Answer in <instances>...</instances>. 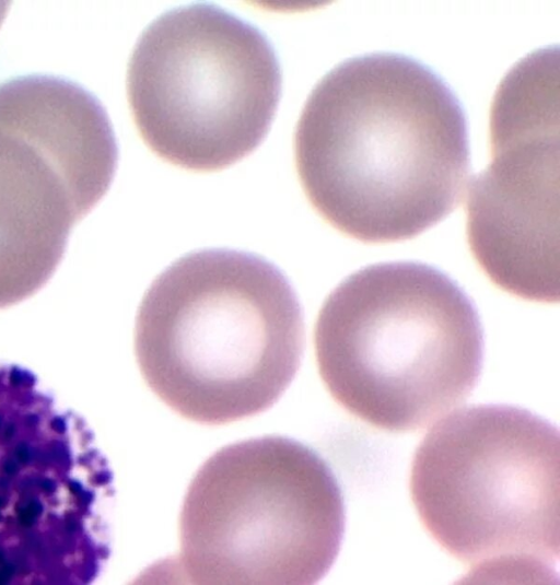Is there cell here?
I'll return each mask as SVG.
<instances>
[{"label":"cell","mask_w":560,"mask_h":585,"mask_svg":"<svg viewBox=\"0 0 560 585\" xmlns=\"http://www.w3.org/2000/svg\"><path fill=\"white\" fill-rule=\"evenodd\" d=\"M319 375L347 411L383 430L428 426L466 400L483 360L478 312L446 273L382 262L346 278L314 328Z\"/></svg>","instance_id":"cell-3"},{"label":"cell","mask_w":560,"mask_h":585,"mask_svg":"<svg viewBox=\"0 0 560 585\" xmlns=\"http://www.w3.org/2000/svg\"><path fill=\"white\" fill-rule=\"evenodd\" d=\"M303 311L287 276L253 253L192 251L148 288L135 352L149 388L194 422L220 425L272 407L298 373Z\"/></svg>","instance_id":"cell-2"},{"label":"cell","mask_w":560,"mask_h":585,"mask_svg":"<svg viewBox=\"0 0 560 585\" xmlns=\"http://www.w3.org/2000/svg\"><path fill=\"white\" fill-rule=\"evenodd\" d=\"M295 166L317 213L364 243L412 238L462 201L469 174L466 118L431 69L374 52L343 61L308 96Z\"/></svg>","instance_id":"cell-1"},{"label":"cell","mask_w":560,"mask_h":585,"mask_svg":"<svg viewBox=\"0 0 560 585\" xmlns=\"http://www.w3.org/2000/svg\"><path fill=\"white\" fill-rule=\"evenodd\" d=\"M345 519L339 484L314 451L283 436L237 442L188 487L179 563L195 584H315L338 555Z\"/></svg>","instance_id":"cell-5"},{"label":"cell","mask_w":560,"mask_h":585,"mask_svg":"<svg viewBox=\"0 0 560 585\" xmlns=\"http://www.w3.org/2000/svg\"><path fill=\"white\" fill-rule=\"evenodd\" d=\"M4 470L10 475L14 473L18 470L16 463L14 460H8L4 464Z\"/></svg>","instance_id":"cell-14"},{"label":"cell","mask_w":560,"mask_h":585,"mask_svg":"<svg viewBox=\"0 0 560 585\" xmlns=\"http://www.w3.org/2000/svg\"><path fill=\"white\" fill-rule=\"evenodd\" d=\"M34 517H35V516H34L33 514H31V513L26 510V511H24V512L22 513V515H21V522H22L24 525L30 526V525L33 524V522H34Z\"/></svg>","instance_id":"cell-13"},{"label":"cell","mask_w":560,"mask_h":585,"mask_svg":"<svg viewBox=\"0 0 560 585\" xmlns=\"http://www.w3.org/2000/svg\"><path fill=\"white\" fill-rule=\"evenodd\" d=\"M5 9H7V5L5 4L3 5V4L0 3V24H1V21H2L3 16H4V14H5Z\"/></svg>","instance_id":"cell-16"},{"label":"cell","mask_w":560,"mask_h":585,"mask_svg":"<svg viewBox=\"0 0 560 585\" xmlns=\"http://www.w3.org/2000/svg\"><path fill=\"white\" fill-rule=\"evenodd\" d=\"M0 423H1V417H0Z\"/></svg>","instance_id":"cell-19"},{"label":"cell","mask_w":560,"mask_h":585,"mask_svg":"<svg viewBox=\"0 0 560 585\" xmlns=\"http://www.w3.org/2000/svg\"><path fill=\"white\" fill-rule=\"evenodd\" d=\"M490 132L492 160L469 184V247L502 290L558 302V101L532 86L500 89Z\"/></svg>","instance_id":"cell-8"},{"label":"cell","mask_w":560,"mask_h":585,"mask_svg":"<svg viewBox=\"0 0 560 585\" xmlns=\"http://www.w3.org/2000/svg\"><path fill=\"white\" fill-rule=\"evenodd\" d=\"M0 505H1V500H0Z\"/></svg>","instance_id":"cell-20"},{"label":"cell","mask_w":560,"mask_h":585,"mask_svg":"<svg viewBox=\"0 0 560 585\" xmlns=\"http://www.w3.org/2000/svg\"><path fill=\"white\" fill-rule=\"evenodd\" d=\"M130 110L147 145L186 169L211 172L265 138L281 92L266 37L208 4L172 10L143 32L131 55Z\"/></svg>","instance_id":"cell-6"},{"label":"cell","mask_w":560,"mask_h":585,"mask_svg":"<svg viewBox=\"0 0 560 585\" xmlns=\"http://www.w3.org/2000/svg\"><path fill=\"white\" fill-rule=\"evenodd\" d=\"M13 573V568L11 565H5L0 572V584L5 583L11 574Z\"/></svg>","instance_id":"cell-11"},{"label":"cell","mask_w":560,"mask_h":585,"mask_svg":"<svg viewBox=\"0 0 560 585\" xmlns=\"http://www.w3.org/2000/svg\"><path fill=\"white\" fill-rule=\"evenodd\" d=\"M15 455L21 463H27L30 459V452L26 444L21 443L15 448Z\"/></svg>","instance_id":"cell-9"},{"label":"cell","mask_w":560,"mask_h":585,"mask_svg":"<svg viewBox=\"0 0 560 585\" xmlns=\"http://www.w3.org/2000/svg\"><path fill=\"white\" fill-rule=\"evenodd\" d=\"M70 488L74 490V492H79L81 490V485L79 483H72Z\"/></svg>","instance_id":"cell-18"},{"label":"cell","mask_w":560,"mask_h":585,"mask_svg":"<svg viewBox=\"0 0 560 585\" xmlns=\"http://www.w3.org/2000/svg\"><path fill=\"white\" fill-rule=\"evenodd\" d=\"M42 487L44 490L50 492L55 489V483L51 480L46 479L43 481Z\"/></svg>","instance_id":"cell-15"},{"label":"cell","mask_w":560,"mask_h":585,"mask_svg":"<svg viewBox=\"0 0 560 585\" xmlns=\"http://www.w3.org/2000/svg\"><path fill=\"white\" fill-rule=\"evenodd\" d=\"M559 441L528 410L478 405L436 423L417 448L415 507L472 581H557Z\"/></svg>","instance_id":"cell-4"},{"label":"cell","mask_w":560,"mask_h":585,"mask_svg":"<svg viewBox=\"0 0 560 585\" xmlns=\"http://www.w3.org/2000/svg\"><path fill=\"white\" fill-rule=\"evenodd\" d=\"M116 165L108 116L82 86L39 74L0 84V309L50 280Z\"/></svg>","instance_id":"cell-7"},{"label":"cell","mask_w":560,"mask_h":585,"mask_svg":"<svg viewBox=\"0 0 560 585\" xmlns=\"http://www.w3.org/2000/svg\"><path fill=\"white\" fill-rule=\"evenodd\" d=\"M14 432V426L13 424H9L5 429V433H7V436H11L12 433Z\"/></svg>","instance_id":"cell-17"},{"label":"cell","mask_w":560,"mask_h":585,"mask_svg":"<svg viewBox=\"0 0 560 585\" xmlns=\"http://www.w3.org/2000/svg\"><path fill=\"white\" fill-rule=\"evenodd\" d=\"M51 428L52 430H55L56 432L58 433H62L65 432L66 430V424H65V421L59 418V417H55L52 420H51Z\"/></svg>","instance_id":"cell-10"},{"label":"cell","mask_w":560,"mask_h":585,"mask_svg":"<svg viewBox=\"0 0 560 585\" xmlns=\"http://www.w3.org/2000/svg\"><path fill=\"white\" fill-rule=\"evenodd\" d=\"M43 507L40 505V503H38L37 501H33L28 507H27V511L33 514L34 516L40 514Z\"/></svg>","instance_id":"cell-12"}]
</instances>
